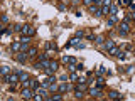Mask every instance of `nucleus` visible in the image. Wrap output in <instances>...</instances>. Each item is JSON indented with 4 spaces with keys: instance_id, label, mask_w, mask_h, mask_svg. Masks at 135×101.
Wrapping results in <instances>:
<instances>
[{
    "instance_id": "11",
    "label": "nucleus",
    "mask_w": 135,
    "mask_h": 101,
    "mask_svg": "<svg viewBox=\"0 0 135 101\" xmlns=\"http://www.w3.org/2000/svg\"><path fill=\"white\" fill-rule=\"evenodd\" d=\"M79 44H81V42H79V37L74 36V37H73V39H71V40L66 44V47H76V46H79Z\"/></svg>"
},
{
    "instance_id": "6",
    "label": "nucleus",
    "mask_w": 135,
    "mask_h": 101,
    "mask_svg": "<svg viewBox=\"0 0 135 101\" xmlns=\"http://www.w3.org/2000/svg\"><path fill=\"white\" fill-rule=\"evenodd\" d=\"M27 56L24 51H20V52H17V56H15V59H17V62H20V64H25L27 62Z\"/></svg>"
},
{
    "instance_id": "42",
    "label": "nucleus",
    "mask_w": 135,
    "mask_h": 101,
    "mask_svg": "<svg viewBox=\"0 0 135 101\" xmlns=\"http://www.w3.org/2000/svg\"><path fill=\"white\" fill-rule=\"evenodd\" d=\"M128 7H130V9H132V10H135V2H132V3H130Z\"/></svg>"
},
{
    "instance_id": "7",
    "label": "nucleus",
    "mask_w": 135,
    "mask_h": 101,
    "mask_svg": "<svg viewBox=\"0 0 135 101\" xmlns=\"http://www.w3.org/2000/svg\"><path fill=\"white\" fill-rule=\"evenodd\" d=\"M88 93H90V94H91V96H93V98H100V96H101V94H103V91H101V88H90V89H88Z\"/></svg>"
},
{
    "instance_id": "24",
    "label": "nucleus",
    "mask_w": 135,
    "mask_h": 101,
    "mask_svg": "<svg viewBox=\"0 0 135 101\" xmlns=\"http://www.w3.org/2000/svg\"><path fill=\"white\" fill-rule=\"evenodd\" d=\"M47 49H49V51H52V49H54V51H58V46H56V42H49V44H47Z\"/></svg>"
},
{
    "instance_id": "30",
    "label": "nucleus",
    "mask_w": 135,
    "mask_h": 101,
    "mask_svg": "<svg viewBox=\"0 0 135 101\" xmlns=\"http://www.w3.org/2000/svg\"><path fill=\"white\" fill-rule=\"evenodd\" d=\"M51 100H63V94H52Z\"/></svg>"
},
{
    "instance_id": "13",
    "label": "nucleus",
    "mask_w": 135,
    "mask_h": 101,
    "mask_svg": "<svg viewBox=\"0 0 135 101\" xmlns=\"http://www.w3.org/2000/svg\"><path fill=\"white\" fill-rule=\"evenodd\" d=\"M108 98H110V100H122V94L118 91H110L108 93Z\"/></svg>"
},
{
    "instance_id": "36",
    "label": "nucleus",
    "mask_w": 135,
    "mask_h": 101,
    "mask_svg": "<svg viewBox=\"0 0 135 101\" xmlns=\"http://www.w3.org/2000/svg\"><path fill=\"white\" fill-rule=\"evenodd\" d=\"M76 37H79V39H83V37H85V34H83V30H78V32H76Z\"/></svg>"
},
{
    "instance_id": "38",
    "label": "nucleus",
    "mask_w": 135,
    "mask_h": 101,
    "mask_svg": "<svg viewBox=\"0 0 135 101\" xmlns=\"http://www.w3.org/2000/svg\"><path fill=\"white\" fill-rule=\"evenodd\" d=\"M27 49H29V44H22V49H20V51H24V52H27Z\"/></svg>"
},
{
    "instance_id": "32",
    "label": "nucleus",
    "mask_w": 135,
    "mask_h": 101,
    "mask_svg": "<svg viewBox=\"0 0 135 101\" xmlns=\"http://www.w3.org/2000/svg\"><path fill=\"white\" fill-rule=\"evenodd\" d=\"M76 69H78V71H83V69H85L83 62H78V64H76Z\"/></svg>"
},
{
    "instance_id": "4",
    "label": "nucleus",
    "mask_w": 135,
    "mask_h": 101,
    "mask_svg": "<svg viewBox=\"0 0 135 101\" xmlns=\"http://www.w3.org/2000/svg\"><path fill=\"white\" fill-rule=\"evenodd\" d=\"M22 36L34 37V36H36V29L30 27V25H24V27H22Z\"/></svg>"
},
{
    "instance_id": "15",
    "label": "nucleus",
    "mask_w": 135,
    "mask_h": 101,
    "mask_svg": "<svg viewBox=\"0 0 135 101\" xmlns=\"http://www.w3.org/2000/svg\"><path fill=\"white\" fill-rule=\"evenodd\" d=\"M118 52H120V49H118L116 46H113L112 49H108V54H110V56H113V57H116V56H118Z\"/></svg>"
},
{
    "instance_id": "10",
    "label": "nucleus",
    "mask_w": 135,
    "mask_h": 101,
    "mask_svg": "<svg viewBox=\"0 0 135 101\" xmlns=\"http://www.w3.org/2000/svg\"><path fill=\"white\" fill-rule=\"evenodd\" d=\"M90 12H91L93 15L100 17V15H101V7H96V5H90Z\"/></svg>"
},
{
    "instance_id": "25",
    "label": "nucleus",
    "mask_w": 135,
    "mask_h": 101,
    "mask_svg": "<svg viewBox=\"0 0 135 101\" xmlns=\"http://www.w3.org/2000/svg\"><path fill=\"white\" fill-rule=\"evenodd\" d=\"M22 27H24L22 24H15V25H14V30H15V32H22Z\"/></svg>"
},
{
    "instance_id": "20",
    "label": "nucleus",
    "mask_w": 135,
    "mask_h": 101,
    "mask_svg": "<svg viewBox=\"0 0 135 101\" xmlns=\"http://www.w3.org/2000/svg\"><path fill=\"white\" fill-rule=\"evenodd\" d=\"M113 46H115V42H113V40H106V42H105V49H106V51H108V49H112Z\"/></svg>"
},
{
    "instance_id": "19",
    "label": "nucleus",
    "mask_w": 135,
    "mask_h": 101,
    "mask_svg": "<svg viewBox=\"0 0 135 101\" xmlns=\"http://www.w3.org/2000/svg\"><path fill=\"white\" fill-rule=\"evenodd\" d=\"M20 42H22V44H29V42H30V37L29 36H22V37H20Z\"/></svg>"
},
{
    "instance_id": "1",
    "label": "nucleus",
    "mask_w": 135,
    "mask_h": 101,
    "mask_svg": "<svg viewBox=\"0 0 135 101\" xmlns=\"http://www.w3.org/2000/svg\"><path fill=\"white\" fill-rule=\"evenodd\" d=\"M118 32H120V36H127L130 32V19L128 17H125V20L118 25Z\"/></svg>"
},
{
    "instance_id": "22",
    "label": "nucleus",
    "mask_w": 135,
    "mask_h": 101,
    "mask_svg": "<svg viewBox=\"0 0 135 101\" xmlns=\"http://www.w3.org/2000/svg\"><path fill=\"white\" fill-rule=\"evenodd\" d=\"M58 66H59L58 61H52V59H51V66H49L51 69H54V71H56V69H58Z\"/></svg>"
},
{
    "instance_id": "41",
    "label": "nucleus",
    "mask_w": 135,
    "mask_h": 101,
    "mask_svg": "<svg viewBox=\"0 0 135 101\" xmlns=\"http://www.w3.org/2000/svg\"><path fill=\"white\" fill-rule=\"evenodd\" d=\"M127 73H128V74H132V73H134V67H132V66H128V69H127Z\"/></svg>"
},
{
    "instance_id": "26",
    "label": "nucleus",
    "mask_w": 135,
    "mask_h": 101,
    "mask_svg": "<svg viewBox=\"0 0 135 101\" xmlns=\"http://www.w3.org/2000/svg\"><path fill=\"white\" fill-rule=\"evenodd\" d=\"M116 57L123 61V59H125V57H127V54H125V52H123V51H122V49H120V52H118V56H116Z\"/></svg>"
},
{
    "instance_id": "21",
    "label": "nucleus",
    "mask_w": 135,
    "mask_h": 101,
    "mask_svg": "<svg viewBox=\"0 0 135 101\" xmlns=\"http://www.w3.org/2000/svg\"><path fill=\"white\" fill-rule=\"evenodd\" d=\"M116 12H118V7H116V5H112V7H110V15H116Z\"/></svg>"
},
{
    "instance_id": "28",
    "label": "nucleus",
    "mask_w": 135,
    "mask_h": 101,
    "mask_svg": "<svg viewBox=\"0 0 135 101\" xmlns=\"http://www.w3.org/2000/svg\"><path fill=\"white\" fill-rule=\"evenodd\" d=\"M32 100H36V101H41V100H46V98H44L42 94H34V98H32Z\"/></svg>"
},
{
    "instance_id": "9",
    "label": "nucleus",
    "mask_w": 135,
    "mask_h": 101,
    "mask_svg": "<svg viewBox=\"0 0 135 101\" xmlns=\"http://www.w3.org/2000/svg\"><path fill=\"white\" fill-rule=\"evenodd\" d=\"M116 24H118V17L116 15H110V19L106 20V27H113Z\"/></svg>"
},
{
    "instance_id": "33",
    "label": "nucleus",
    "mask_w": 135,
    "mask_h": 101,
    "mask_svg": "<svg viewBox=\"0 0 135 101\" xmlns=\"http://www.w3.org/2000/svg\"><path fill=\"white\" fill-rule=\"evenodd\" d=\"M49 89H51V91H58V86H56V83L51 84V86H49Z\"/></svg>"
},
{
    "instance_id": "2",
    "label": "nucleus",
    "mask_w": 135,
    "mask_h": 101,
    "mask_svg": "<svg viewBox=\"0 0 135 101\" xmlns=\"http://www.w3.org/2000/svg\"><path fill=\"white\" fill-rule=\"evenodd\" d=\"M5 83H9V84H12V86H15V84L20 81V78H19V71H15V73H10L5 79H3Z\"/></svg>"
},
{
    "instance_id": "14",
    "label": "nucleus",
    "mask_w": 135,
    "mask_h": 101,
    "mask_svg": "<svg viewBox=\"0 0 135 101\" xmlns=\"http://www.w3.org/2000/svg\"><path fill=\"white\" fill-rule=\"evenodd\" d=\"M39 86H41V81H39V79H30L29 81V88H32V89H37Z\"/></svg>"
},
{
    "instance_id": "35",
    "label": "nucleus",
    "mask_w": 135,
    "mask_h": 101,
    "mask_svg": "<svg viewBox=\"0 0 135 101\" xmlns=\"http://www.w3.org/2000/svg\"><path fill=\"white\" fill-rule=\"evenodd\" d=\"M95 42H96V44H101V42H103V37H101V36H98L96 39H95Z\"/></svg>"
},
{
    "instance_id": "3",
    "label": "nucleus",
    "mask_w": 135,
    "mask_h": 101,
    "mask_svg": "<svg viewBox=\"0 0 135 101\" xmlns=\"http://www.w3.org/2000/svg\"><path fill=\"white\" fill-rule=\"evenodd\" d=\"M20 94H22V98H24V100H32V98H34V89L27 86V88H24V89H22Z\"/></svg>"
},
{
    "instance_id": "29",
    "label": "nucleus",
    "mask_w": 135,
    "mask_h": 101,
    "mask_svg": "<svg viewBox=\"0 0 135 101\" xmlns=\"http://www.w3.org/2000/svg\"><path fill=\"white\" fill-rule=\"evenodd\" d=\"M37 54V49H36V47H30L29 49V56H36Z\"/></svg>"
},
{
    "instance_id": "12",
    "label": "nucleus",
    "mask_w": 135,
    "mask_h": 101,
    "mask_svg": "<svg viewBox=\"0 0 135 101\" xmlns=\"http://www.w3.org/2000/svg\"><path fill=\"white\" fill-rule=\"evenodd\" d=\"M12 51H14V52H20V49H22V42H20V40H15V42H12Z\"/></svg>"
},
{
    "instance_id": "16",
    "label": "nucleus",
    "mask_w": 135,
    "mask_h": 101,
    "mask_svg": "<svg viewBox=\"0 0 135 101\" xmlns=\"http://www.w3.org/2000/svg\"><path fill=\"white\" fill-rule=\"evenodd\" d=\"M0 71H2V76H3V79H5V78L10 74V67H9V66H2V69H0Z\"/></svg>"
},
{
    "instance_id": "34",
    "label": "nucleus",
    "mask_w": 135,
    "mask_h": 101,
    "mask_svg": "<svg viewBox=\"0 0 135 101\" xmlns=\"http://www.w3.org/2000/svg\"><path fill=\"white\" fill-rule=\"evenodd\" d=\"M83 3H85V5H93L95 0H83Z\"/></svg>"
},
{
    "instance_id": "37",
    "label": "nucleus",
    "mask_w": 135,
    "mask_h": 101,
    "mask_svg": "<svg viewBox=\"0 0 135 101\" xmlns=\"http://www.w3.org/2000/svg\"><path fill=\"white\" fill-rule=\"evenodd\" d=\"M47 57V54H37V59L39 61H42V59H46Z\"/></svg>"
},
{
    "instance_id": "39",
    "label": "nucleus",
    "mask_w": 135,
    "mask_h": 101,
    "mask_svg": "<svg viewBox=\"0 0 135 101\" xmlns=\"http://www.w3.org/2000/svg\"><path fill=\"white\" fill-rule=\"evenodd\" d=\"M7 22H9V17H7V15H3V17H2V24H7Z\"/></svg>"
},
{
    "instance_id": "18",
    "label": "nucleus",
    "mask_w": 135,
    "mask_h": 101,
    "mask_svg": "<svg viewBox=\"0 0 135 101\" xmlns=\"http://www.w3.org/2000/svg\"><path fill=\"white\" fill-rule=\"evenodd\" d=\"M96 86H98V88H103V86H105V79H103L101 76L96 79Z\"/></svg>"
},
{
    "instance_id": "8",
    "label": "nucleus",
    "mask_w": 135,
    "mask_h": 101,
    "mask_svg": "<svg viewBox=\"0 0 135 101\" xmlns=\"http://www.w3.org/2000/svg\"><path fill=\"white\" fill-rule=\"evenodd\" d=\"M74 88L71 86V84H68V83H63L61 86H58V91L59 93H69V91H73Z\"/></svg>"
},
{
    "instance_id": "40",
    "label": "nucleus",
    "mask_w": 135,
    "mask_h": 101,
    "mask_svg": "<svg viewBox=\"0 0 135 101\" xmlns=\"http://www.w3.org/2000/svg\"><path fill=\"white\" fill-rule=\"evenodd\" d=\"M10 32H12V30H10V29H3V36H9Z\"/></svg>"
},
{
    "instance_id": "27",
    "label": "nucleus",
    "mask_w": 135,
    "mask_h": 101,
    "mask_svg": "<svg viewBox=\"0 0 135 101\" xmlns=\"http://www.w3.org/2000/svg\"><path fill=\"white\" fill-rule=\"evenodd\" d=\"M78 78H79V76H78L74 71H73V73H71V76H69V79H71V81H78Z\"/></svg>"
},
{
    "instance_id": "17",
    "label": "nucleus",
    "mask_w": 135,
    "mask_h": 101,
    "mask_svg": "<svg viewBox=\"0 0 135 101\" xmlns=\"http://www.w3.org/2000/svg\"><path fill=\"white\" fill-rule=\"evenodd\" d=\"M19 78H20V83L29 81V76H27V73H24V71H19Z\"/></svg>"
},
{
    "instance_id": "31",
    "label": "nucleus",
    "mask_w": 135,
    "mask_h": 101,
    "mask_svg": "<svg viewBox=\"0 0 135 101\" xmlns=\"http://www.w3.org/2000/svg\"><path fill=\"white\" fill-rule=\"evenodd\" d=\"M103 7H112V0H103Z\"/></svg>"
},
{
    "instance_id": "5",
    "label": "nucleus",
    "mask_w": 135,
    "mask_h": 101,
    "mask_svg": "<svg viewBox=\"0 0 135 101\" xmlns=\"http://www.w3.org/2000/svg\"><path fill=\"white\" fill-rule=\"evenodd\" d=\"M54 81H56L54 74H52V76H47V78H44V79L41 81V86H42V88H49V86H51V84L54 83Z\"/></svg>"
},
{
    "instance_id": "23",
    "label": "nucleus",
    "mask_w": 135,
    "mask_h": 101,
    "mask_svg": "<svg viewBox=\"0 0 135 101\" xmlns=\"http://www.w3.org/2000/svg\"><path fill=\"white\" fill-rule=\"evenodd\" d=\"M96 73H98V74H100V76H103V74H105V73H106V69H105V67H103V66H98V69H96Z\"/></svg>"
}]
</instances>
